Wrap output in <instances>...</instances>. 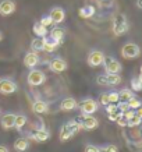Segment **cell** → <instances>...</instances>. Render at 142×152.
I'll list each match as a JSON object with an SVG mask.
<instances>
[{"label": "cell", "instance_id": "obj_1", "mask_svg": "<svg viewBox=\"0 0 142 152\" xmlns=\"http://www.w3.org/2000/svg\"><path fill=\"white\" fill-rule=\"evenodd\" d=\"M128 31V21L125 18L124 14H119L116 15L114 20H113V34L120 37Z\"/></svg>", "mask_w": 142, "mask_h": 152}, {"label": "cell", "instance_id": "obj_2", "mask_svg": "<svg viewBox=\"0 0 142 152\" xmlns=\"http://www.w3.org/2000/svg\"><path fill=\"white\" fill-rule=\"evenodd\" d=\"M139 53H141V49H139V46H138L137 43H125L123 46V49H121V56H123L124 59H135V57H138L139 56Z\"/></svg>", "mask_w": 142, "mask_h": 152}, {"label": "cell", "instance_id": "obj_3", "mask_svg": "<svg viewBox=\"0 0 142 152\" xmlns=\"http://www.w3.org/2000/svg\"><path fill=\"white\" fill-rule=\"evenodd\" d=\"M45 80H46V75L43 71H41V70H31L29 74H28V77H27L28 84L32 85V87L42 85V84L45 83Z\"/></svg>", "mask_w": 142, "mask_h": 152}, {"label": "cell", "instance_id": "obj_4", "mask_svg": "<svg viewBox=\"0 0 142 152\" xmlns=\"http://www.w3.org/2000/svg\"><path fill=\"white\" fill-rule=\"evenodd\" d=\"M79 126H81V129H85V130H93L98 127V119L96 117H93L92 115H81L79 116V120H77Z\"/></svg>", "mask_w": 142, "mask_h": 152}, {"label": "cell", "instance_id": "obj_5", "mask_svg": "<svg viewBox=\"0 0 142 152\" xmlns=\"http://www.w3.org/2000/svg\"><path fill=\"white\" fill-rule=\"evenodd\" d=\"M103 66H105V70L107 74H119L121 71V64L114 57H105Z\"/></svg>", "mask_w": 142, "mask_h": 152}, {"label": "cell", "instance_id": "obj_6", "mask_svg": "<svg viewBox=\"0 0 142 152\" xmlns=\"http://www.w3.org/2000/svg\"><path fill=\"white\" fill-rule=\"evenodd\" d=\"M103 60H105V55L100 50H92L88 56V64L91 67H99L103 64Z\"/></svg>", "mask_w": 142, "mask_h": 152}, {"label": "cell", "instance_id": "obj_7", "mask_svg": "<svg viewBox=\"0 0 142 152\" xmlns=\"http://www.w3.org/2000/svg\"><path fill=\"white\" fill-rule=\"evenodd\" d=\"M79 107H81L84 115H93L98 110V102L93 99H84L79 103Z\"/></svg>", "mask_w": 142, "mask_h": 152}, {"label": "cell", "instance_id": "obj_8", "mask_svg": "<svg viewBox=\"0 0 142 152\" xmlns=\"http://www.w3.org/2000/svg\"><path fill=\"white\" fill-rule=\"evenodd\" d=\"M17 91V84L11 80H0V94L10 95Z\"/></svg>", "mask_w": 142, "mask_h": 152}, {"label": "cell", "instance_id": "obj_9", "mask_svg": "<svg viewBox=\"0 0 142 152\" xmlns=\"http://www.w3.org/2000/svg\"><path fill=\"white\" fill-rule=\"evenodd\" d=\"M24 64L28 69H33L39 64V56H38L36 52H28L25 57H24Z\"/></svg>", "mask_w": 142, "mask_h": 152}, {"label": "cell", "instance_id": "obj_10", "mask_svg": "<svg viewBox=\"0 0 142 152\" xmlns=\"http://www.w3.org/2000/svg\"><path fill=\"white\" fill-rule=\"evenodd\" d=\"M106 112H107V115H109L110 121H117V119H120V117L123 116V112L120 110L119 107H117V105H114V103L106 105Z\"/></svg>", "mask_w": 142, "mask_h": 152}, {"label": "cell", "instance_id": "obj_11", "mask_svg": "<svg viewBox=\"0 0 142 152\" xmlns=\"http://www.w3.org/2000/svg\"><path fill=\"white\" fill-rule=\"evenodd\" d=\"M49 17L52 18L53 24H61L63 21H64V18H66V13H64V10L61 9V7H55V9L50 10Z\"/></svg>", "mask_w": 142, "mask_h": 152}, {"label": "cell", "instance_id": "obj_12", "mask_svg": "<svg viewBox=\"0 0 142 152\" xmlns=\"http://www.w3.org/2000/svg\"><path fill=\"white\" fill-rule=\"evenodd\" d=\"M15 11V3L11 0H3L0 1V14L1 15H10Z\"/></svg>", "mask_w": 142, "mask_h": 152}, {"label": "cell", "instance_id": "obj_13", "mask_svg": "<svg viewBox=\"0 0 142 152\" xmlns=\"http://www.w3.org/2000/svg\"><path fill=\"white\" fill-rule=\"evenodd\" d=\"M49 69L52 70V71H55V73H63V71H66L67 70V63H66L63 59H53L49 63Z\"/></svg>", "mask_w": 142, "mask_h": 152}, {"label": "cell", "instance_id": "obj_14", "mask_svg": "<svg viewBox=\"0 0 142 152\" xmlns=\"http://www.w3.org/2000/svg\"><path fill=\"white\" fill-rule=\"evenodd\" d=\"M31 138L35 140L36 142H46L47 140L50 138V133L45 129H39L35 130L32 134H31Z\"/></svg>", "mask_w": 142, "mask_h": 152}, {"label": "cell", "instance_id": "obj_15", "mask_svg": "<svg viewBox=\"0 0 142 152\" xmlns=\"http://www.w3.org/2000/svg\"><path fill=\"white\" fill-rule=\"evenodd\" d=\"M14 120H15V115L14 113H6L1 119H0V124L4 130H10L14 127Z\"/></svg>", "mask_w": 142, "mask_h": 152}, {"label": "cell", "instance_id": "obj_16", "mask_svg": "<svg viewBox=\"0 0 142 152\" xmlns=\"http://www.w3.org/2000/svg\"><path fill=\"white\" fill-rule=\"evenodd\" d=\"M29 148V141L25 137H21V138H17L14 141V149L18 152H25Z\"/></svg>", "mask_w": 142, "mask_h": 152}, {"label": "cell", "instance_id": "obj_17", "mask_svg": "<svg viewBox=\"0 0 142 152\" xmlns=\"http://www.w3.org/2000/svg\"><path fill=\"white\" fill-rule=\"evenodd\" d=\"M60 106H61V110L70 112V110H74V109L78 106V103L74 98H66V99L61 101V105Z\"/></svg>", "mask_w": 142, "mask_h": 152}, {"label": "cell", "instance_id": "obj_18", "mask_svg": "<svg viewBox=\"0 0 142 152\" xmlns=\"http://www.w3.org/2000/svg\"><path fill=\"white\" fill-rule=\"evenodd\" d=\"M32 110L36 113V115H43L46 112L49 110V107H47V103L43 101H35L32 105Z\"/></svg>", "mask_w": 142, "mask_h": 152}, {"label": "cell", "instance_id": "obj_19", "mask_svg": "<svg viewBox=\"0 0 142 152\" xmlns=\"http://www.w3.org/2000/svg\"><path fill=\"white\" fill-rule=\"evenodd\" d=\"M49 38H52L53 41H56L60 45V43L63 42V39H64V29H61V28H59V27L53 28L50 31V37Z\"/></svg>", "mask_w": 142, "mask_h": 152}, {"label": "cell", "instance_id": "obj_20", "mask_svg": "<svg viewBox=\"0 0 142 152\" xmlns=\"http://www.w3.org/2000/svg\"><path fill=\"white\" fill-rule=\"evenodd\" d=\"M59 46V43L56 41H53L52 38H46L45 37V43H43V50L47 52V53H50V52L56 50Z\"/></svg>", "mask_w": 142, "mask_h": 152}, {"label": "cell", "instance_id": "obj_21", "mask_svg": "<svg viewBox=\"0 0 142 152\" xmlns=\"http://www.w3.org/2000/svg\"><path fill=\"white\" fill-rule=\"evenodd\" d=\"M135 96L133 92H131V89H123V91H120L119 92V102L120 103H127L130 99H133Z\"/></svg>", "mask_w": 142, "mask_h": 152}, {"label": "cell", "instance_id": "obj_22", "mask_svg": "<svg viewBox=\"0 0 142 152\" xmlns=\"http://www.w3.org/2000/svg\"><path fill=\"white\" fill-rule=\"evenodd\" d=\"M95 7L93 6H85L82 9H79V17L81 18H91L92 15L95 14Z\"/></svg>", "mask_w": 142, "mask_h": 152}, {"label": "cell", "instance_id": "obj_23", "mask_svg": "<svg viewBox=\"0 0 142 152\" xmlns=\"http://www.w3.org/2000/svg\"><path fill=\"white\" fill-rule=\"evenodd\" d=\"M43 43H45V38H35L32 41V43H31V49H32L33 52H41L43 50Z\"/></svg>", "mask_w": 142, "mask_h": 152}, {"label": "cell", "instance_id": "obj_24", "mask_svg": "<svg viewBox=\"0 0 142 152\" xmlns=\"http://www.w3.org/2000/svg\"><path fill=\"white\" fill-rule=\"evenodd\" d=\"M27 116H24V115H15V120H14V127L17 130H21L24 127V126L27 124Z\"/></svg>", "mask_w": 142, "mask_h": 152}, {"label": "cell", "instance_id": "obj_25", "mask_svg": "<svg viewBox=\"0 0 142 152\" xmlns=\"http://www.w3.org/2000/svg\"><path fill=\"white\" fill-rule=\"evenodd\" d=\"M71 137H74V134L71 133L68 127L64 124L61 127V130H60V141H63V142H64V141H68Z\"/></svg>", "mask_w": 142, "mask_h": 152}, {"label": "cell", "instance_id": "obj_26", "mask_svg": "<svg viewBox=\"0 0 142 152\" xmlns=\"http://www.w3.org/2000/svg\"><path fill=\"white\" fill-rule=\"evenodd\" d=\"M33 34L39 38H45L47 35V28H45L43 25H41L39 23H36L33 25Z\"/></svg>", "mask_w": 142, "mask_h": 152}, {"label": "cell", "instance_id": "obj_27", "mask_svg": "<svg viewBox=\"0 0 142 152\" xmlns=\"http://www.w3.org/2000/svg\"><path fill=\"white\" fill-rule=\"evenodd\" d=\"M106 81L107 85H117L121 83V77L119 74H106Z\"/></svg>", "mask_w": 142, "mask_h": 152}, {"label": "cell", "instance_id": "obj_28", "mask_svg": "<svg viewBox=\"0 0 142 152\" xmlns=\"http://www.w3.org/2000/svg\"><path fill=\"white\" fill-rule=\"evenodd\" d=\"M66 126L70 129V131L75 135V134L81 130V126H79V123H78L77 120H71V121H68V123H66Z\"/></svg>", "mask_w": 142, "mask_h": 152}, {"label": "cell", "instance_id": "obj_29", "mask_svg": "<svg viewBox=\"0 0 142 152\" xmlns=\"http://www.w3.org/2000/svg\"><path fill=\"white\" fill-rule=\"evenodd\" d=\"M131 88H133L135 92H139L142 89V77H137V78H133L131 80Z\"/></svg>", "mask_w": 142, "mask_h": 152}, {"label": "cell", "instance_id": "obj_30", "mask_svg": "<svg viewBox=\"0 0 142 152\" xmlns=\"http://www.w3.org/2000/svg\"><path fill=\"white\" fill-rule=\"evenodd\" d=\"M141 120H142V117L134 115L130 120H127V126H128V127H138V126L141 124Z\"/></svg>", "mask_w": 142, "mask_h": 152}, {"label": "cell", "instance_id": "obj_31", "mask_svg": "<svg viewBox=\"0 0 142 152\" xmlns=\"http://www.w3.org/2000/svg\"><path fill=\"white\" fill-rule=\"evenodd\" d=\"M127 105H128L130 109H138V107H141L142 106V102L138 99V98L134 96L133 99H130L128 102H127Z\"/></svg>", "mask_w": 142, "mask_h": 152}, {"label": "cell", "instance_id": "obj_32", "mask_svg": "<svg viewBox=\"0 0 142 152\" xmlns=\"http://www.w3.org/2000/svg\"><path fill=\"white\" fill-rule=\"evenodd\" d=\"M39 24H41V25H43L45 28H49V27H52V25H53V21H52V18L49 17V15H46V17H43V18L39 21Z\"/></svg>", "mask_w": 142, "mask_h": 152}, {"label": "cell", "instance_id": "obj_33", "mask_svg": "<svg viewBox=\"0 0 142 152\" xmlns=\"http://www.w3.org/2000/svg\"><path fill=\"white\" fill-rule=\"evenodd\" d=\"M99 151L100 152H119V148L116 147V145H106V147L103 148H99Z\"/></svg>", "mask_w": 142, "mask_h": 152}, {"label": "cell", "instance_id": "obj_34", "mask_svg": "<svg viewBox=\"0 0 142 152\" xmlns=\"http://www.w3.org/2000/svg\"><path fill=\"white\" fill-rule=\"evenodd\" d=\"M107 96H109L110 103H117L119 102V92H110L107 94Z\"/></svg>", "mask_w": 142, "mask_h": 152}, {"label": "cell", "instance_id": "obj_35", "mask_svg": "<svg viewBox=\"0 0 142 152\" xmlns=\"http://www.w3.org/2000/svg\"><path fill=\"white\" fill-rule=\"evenodd\" d=\"M100 103H102L103 106H106V105H109V103H110L107 94H102V95H100Z\"/></svg>", "mask_w": 142, "mask_h": 152}, {"label": "cell", "instance_id": "obj_36", "mask_svg": "<svg viewBox=\"0 0 142 152\" xmlns=\"http://www.w3.org/2000/svg\"><path fill=\"white\" fill-rule=\"evenodd\" d=\"M96 83L99 85H107V81H106V75H99L96 78Z\"/></svg>", "mask_w": 142, "mask_h": 152}, {"label": "cell", "instance_id": "obj_37", "mask_svg": "<svg viewBox=\"0 0 142 152\" xmlns=\"http://www.w3.org/2000/svg\"><path fill=\"white\" fill-rule=\"evenodd\" d=\"M85 152H99V148L95 145H87L85 147Z\"/></svg>", "mask_w": 142, "mask_h": 152}, {"label": "cell", "instance_id": "obj_38", "mask_svg": "<svg viewBox=\"0 0 142 152\" xmlns=\"http://www.w3.org/2000/svg\"><path fill=\"white\" fill-rule=\"evenodd\" d=\"M117 124L121 126V127H127V120H125L123 116H121L120 119H117Z\"/></svg>", "mask_w": 142, "mask_h": 152}, {"label": "cell", "instance_id": "obj_39", "mask_svg": "<svg viewBox=\"0 0 142 152\" xmlns=\"http://www.w3.org/2000/svg\"><path fill=\"white\" fill-rule=\"evenodd\" d=\"M117 107H119L121 112H125V110H128V109H130L127 103H120V102H119V106H117Z\"/></svg>", "mask_w": 142, "mask_h": 152}, {"label": "cell", "instance_id": "obj_40", "mask_svg": "<svg viewBox=\"0 0 142 152\" xmlns=\"http://www.w3.org/2000/svg\"><path fill=\"white\" fill-rule=\"evenodd\" d=\"M0 152H10L9 148L4 147V145H0Z\"/></svg>", "mask_w": 142, "mask_h": 152}, {"label": "cell", "instance_id": "obj_41", "mask_svg": "<svg viewBox=\"0 0 142 152\" xmlns=\"http://www.w3.org/2000/svg\"><path fill=\"white\" fill-rule=\"evenodd\" d=\"M137 6L138 9H142V0H137Z\"/></svg>", "mask_w": 142, "mask_h": 152}, {"label": "cell", "instance_id": "obj_42", "mask_svg": "<svg viewBox=\"0 0 142 152\" xmlns=\"http://www.w3.org/2000/svg\"><path fill=\"white\" fill-rule=\"evenodd\" d=\"M1 39H3V34L0 32V41H1Z\"/></svg>", "mask_w": 142, "mask_h": 152}, {"label": "cell", "instance_id": "obj_43", "mask_svg": "<svg viewBox=\"0 0 142 152\" xmlns=\"http://www.w3.org/2000/svg\"><path fill=\"white\" fill-rule=\"evenodd\" d=\"M99 152H100V151H99Z\"/></svg>", "mask_w": 142, "mask_h": 152}]
</instances>
